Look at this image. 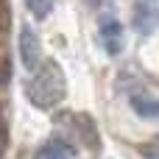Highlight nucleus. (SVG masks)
I'll use <instances>...</instances> for the list:
<instances>
[{
    "mask_svg": "<svg viewBox=\"0 0 159 159\" xmlns=\"http://www.w3.org/2000/svg\"><path fill=\"white\" fill-rule=\"evenodd\" d=\"M25 95L36 109H53L67 98V75L59 61H42L25 81Z\"/></svg>",
    "mask_w": 159,
    "mask_h": 159,
    "instance_id": "nucleus-1",
    "label": "nucleus"
},
{
    "mask_svg": "<svg viewBox=\"0 0 159 159\" xmlns=\"http://www.w3.org/2000/svg\"><path fill=\"white\" fill-rule=\"evenodd\" d=\"M20 56H22L25 70H31V73L42 64V42H39V36L31 25L20 28Z\"/></svg>",
    "mask_w": 159,
    "mask_h": 159,
    "instance_id": "nucleus-2",
    "label": "nucleus"
},
{
    "mask_svg": "<svg viewBox=\"0 0 159 159\" xmlns=\"http://www.w3.org/2000/svg\"><path fill=\"white\" fill-rule=\"evenodd\" d=\"M101 48L109 56L123 53V25L117 20H112V17H103L101 20Z\"/></svg>",
    "mask_w": 159,
    "mask_h": 159,
    "instance_id": "nucleus-3",
    "label": "nucleus"
},
{
    "mask_svg": "<svg viewBox=\"0 0 159 159\" xmlns=\"http://www.w3.org/2000/svg\"><path fill=\"white\" fill-rule=\"evenodd\" d=\"M131 109H134V115H140L145 120H157L159 117V98H151L145 92H134L131 95Z\"/></svg>",
    "mask_w": 159,
    "mask_h": 159,
    "instance_id": "nucleus-4",
    "label": "nucleus"
},
{
    "mask_svg": "<svg viewBox=\"0 0 159 159\" xmlns=\"http://www.w3.org/2000/svg\"><path fill=\"white\" fill-rule=\"evenodd\" d=\"M75 131H78V137L87 143L89 151H98V148H101V137H98L95 123H92L89 115H78V117H75Z\"/></svg>",
    "mask_w": 159,
    "mask_h": 159,
    "instance_id": "nucleus-5",
    "label": "nucleus"
},
{
    "mask_svg": "<svg viewBox=\"0 0 159 159\" xmlns=\"http://www.w3.org/2000/svg\"><path fill=\"white\" fill-rule=\"evenodd\" d=\"M34 159H75L73 157V148L64 143V140H48L36 154Z\"/></svg>",
    "mask_w": 159,
    "mask_h": 159,
    "instance_id": "nucleus-6",
    "label": "nucleus"
},
{
    "mask_svg": "<svg viewBox=\"0 0 159 159\" xmlns=\"http://www.w3.org/2000/svg\"><path fill=\"white\" fill-rule=\"evenodd\" d=\"M28 6V11L36 17V20H45L50 11H53V0H22Z\"/></svg>",
    "mask_w": 159,
    "mask_h": 159,
    "instance_id": "nucleus-7",
    "label": "nucleus"
},
{
    "mask_svg": "<svg viewBox=\"0 0 159 159\" xmlns=\"http://www.w3.org/2000/svg\"><path fill=\"white\" fill-rule=\"evenodd\" d=\"M11 28V3L0 0V34H6Z\"/></svg>",
    "mask_w": 159,
    "mask_h": 159,
    "instance_id": "nucleus-8",
    "label": "nucleus"
},
{
    "mask_svg": "<svg viewBox=\"0 0 159 159\" xmlns=\"http://www.w3.org/2000/svg\"><path fill=\"white\" fill-rule=\"evenodd\" d=\"M145 159H159V137L145 148Z\"/></svg>",
    "mask_w": 159,
    "mask_h": 159,
    "instance_id": "nucleus-9",
    "label": "nucleus"
},
{
    "mask_svg": "<svg viewBox=\"0 0 159 159\" xmlns=\"http://www.w3.org/2000/svg\"><path fill=\"white\" fill-rule=\"evenodd\" d=\"M8 78H11V67H8V64H3V67H0V87H3Z\"/></svg>",
    "mask_w": 159,
    "mask_h": 159,
    "instance_id": "nucleus-10",
    "label": "nucleus"
}]
</instances>
